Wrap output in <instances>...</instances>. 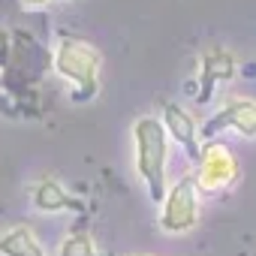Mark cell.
<instances>
[{"mask_svg": "<svg viewBox=\"0 0 256 256\" xmlns=\"http://www.w3.org/2000/svg\"><path fill=\"white\" fill-rule=\"evenodd\" d=\"M52 64H54V72L58 76H64L66 82H72L78 88V90H72V100L76 102H84V100H90L100 90V66H102V58H100V52L90 42L76 40V36H64L54 46Z\"/></svg>", "mask_w": 256, "mask_h": 256, "instance_id": "cell-2", "label": "cell"}, {"mask_svg": "<svg viewBox=\"0 0 256 256\" xmlns=\"http://www.w3.org/2000/svg\"><path fill=\"white\" fill-rule=\"evenodd\" d=\"M0 256H46L30 226H12L0 235Z\"/></svg>", "mask_w": 256, "mask_h": 256, "instance_id": "cell-9", "label": "cell"}, {"mask_svg": "<svg viewBox=\"0 0 256 256\" xmlns=\"http://www.w3.org/2000/svg\"><path fill=\"white\" fill-rule=\"evenodd\" d=\"M0 114H12V106L6 102V96H4V90H0Z\"/></svg>", "mask_w": 256, "mask_h": 256, "instance_id": "cell-12", "label": "cell"}, {"mask_svg": "<svg viewBox=\"0 0 256 256\" xmlns=\"http://www.w3.org/2000/svg\"><path fill=\"white\" fill-rule=\"evenodd\" d=\"M235 76V58L223 48H211L202 54L199 60V94H196V102L205 106L214 94V88L220 82H229Z\"/></svg>", "mask_w": 256, "mask_h": 256, "instance_id": "cell-7", "label": "cell"}, {"mask_svg": "<svg viewBox=\"0 0 256 256\" xmlns=\"http://www.w3.org/2000/svg\"><path fill=\"white\" fill-rule=\"evenodd\" d=\"M133 256H154V253H133Z\"/></svg>", "mask_w": 256, "mask_h": 256, "instance_id": "cell-14", "label": "cell"}, {"mask_svg": "<svg viewBox=\"0 0 256 256\" xmlns=\"http://www.w3.org/2000/svg\"><path fill=\"white\" fill-rule=\"evenodd\" d=\"M24 6H46V4H52V0H22Z\"/></svg>", "mask_w": 256, "mask_h": 256, "instance_id": "cell-13", "label": "cell"}, {"mask_svg": "<svg viewBox=\"0 0 256 256\" xmlns=\"http://www.w3.org/2000/svg\"><path fill=\"white\" fill-rule=\"evenodd\" d=\"M10 52H12V48H10V36L0 34V66H4V70H6V64H10Z\"/></svg>", "mask_w": 256, "mask_h": 256, "instance_id": "cell-11", "label": "cell"}, {"mask_svg": "<svg viewBox=\"0 0 256 256\" xmlns=\"http://www.w3.org/2000/svg\"><path fill=\"white\" fill-rule=\"evenodd\" d=\"M133 142H136V172L148 187V196L154 202H163L169 181H166V169H169V133L160 118H139L133 126Z\"/></svg>", "mask_w": 256, "mask_h": 256, "instance_id": "cell-1", "label": "cell"}, {"mask_svg": "<svg viewBox=\"0 0 256 256\" xmlns=\"http://www.w3.org/2000/svg\"><path fill=\"white\" fill-rule=\"evenodd\" d=\"M30 199H34V208L36 211H82L84 205L70 196L54 178H42L30 187Z\"/></svg>", "mask_w": 256, "mask_h": 256, "instance_id": "cell-8", "label": "cell"}, {"mask_svg": "<svg viewBox=\"0 0 256 256\" xmlns=\"http://www.w3.org/2000/svg\"><path fill=\"white\" fill-rule=\"evenodd\" d=\"M163 126L172 142H178L187 154V160L196 166L199 154H202V136H199V126H196V118L181 108L178 102H163Z\"/></svg>", "mask_w": 256, "mask_h": 256, "instance_id": "cell-6", "label": "cell"}, {"mask_svg": "<svg viewBox=\"0 0 256 256\" xmlns=\"http://www.w3.org/2000/svg\"><path fill=\"white\" fill-rule=\"evenodd\" d=\"M223 130H235L238 136L253 139V136H256V102L247 100V96H232V100H226V106H223L214 118H208V120L199 126V136H202V139H214V136L223 133Z\"/></svg>", "mask_w": 256, "mask_h": 256, "instance_id": "cell-5", "label": "cell"}, {"mask_svg": "<svg viewBox=\"0 0 256 256\" xmlns=\"http://www.w3.org/2000/svg\"><path fill=\"white\" fill-rule=\"evenodd\" d=\"M163 211H160V226L169 235H184L199 223V184L196 178H181L175 181L166 196H163Z\"/></svg>", "mask_w": 256, "mask_h": 256, "instance_id": "cell-3", "label": "cell"}, {"mask_svg": "<svg viewBox=\"0 0 256 256\" xmlns=\"http://www.w3.org/2000/svg\"><path fill=\"white\" fill-rule=\"evenodd\" d=\"M58 256H108V253H96L88 232H72V235L60 244Z\"/></svg>", "mask_w": 256, "mask_h": 256, "instance_id": "cell-10", "label": "cell"}, {"mask_svg": "<svg viewBox=\"0 0 256 256\" xmlns=\"http://www.w3.org/2000/svg\"><path fill=\"white\" fill-rule=\"evenodd\" d=\"M235 178H238L235 154L226 145H220L214 139H205L202 154L196 160V184H199V190H220V187H229Z\"/></svg>", "mask_w": 256, "mask_h": 256, "instance_id": "cell-4", "label": "cell"}]
</instances>
